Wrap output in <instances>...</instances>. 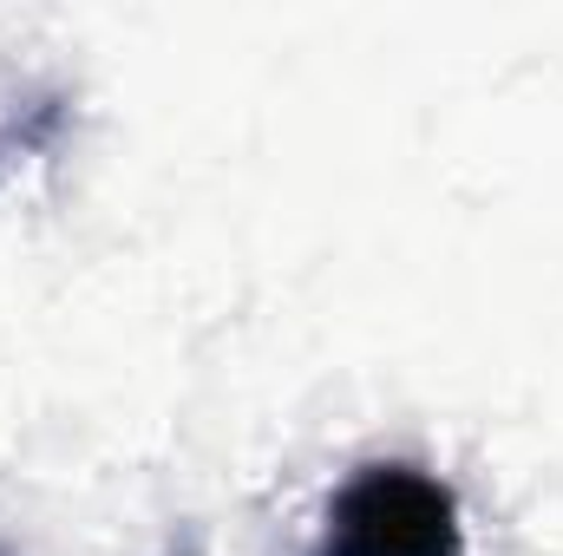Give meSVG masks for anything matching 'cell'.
Listing matches in <instances>:
<instances>
[{"label": "cell", "mask_w": 563, "mask_h": 556, "mask_svg": "<svg viewBox=\"0 0 563 556\" xmlns=\"http://www.w3.org/2000/svg\"><path fill=\"white\" fill-rule=\"evenodd\" d=\"M321 556H465L459 498L420 465H367L334 491Z\"/></svg>", "instance_id": "6da1fadb"}]
</instances>
